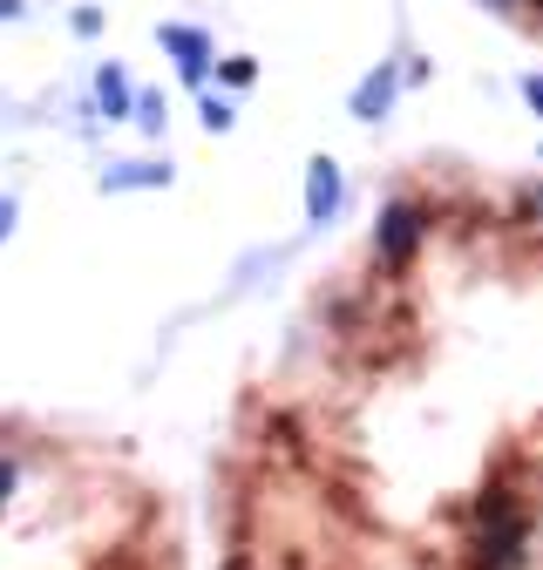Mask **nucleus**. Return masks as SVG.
<instances>
[{
    "mask_svg": "<svg viewBox=\"0 0 543 570\" xmlns=\"http://www.w3.org/2000/svg\"><path fill=\"white\" fill-rule=\"evenodd\" d=\"M0 570H184L177 510L116 449L0 414Z\"/></svg>",
    "mask_w": 543,
    "mask_h": 570,
    "instance_id": "obj_1",
    "label": "nucleus"
},
{
    "mask_svg": "<svg viewBox=\"0 0 543 570\" xmlns=\"http://www.w3.org/2000/svg\"><path fill=\"white\" fill-rule=\"evenodd\" d=\"M523 89H530V102H536V109H543V76H530V82H523Z\"/></svg>",
    "mask_w": 543,
    "mask_h": 570,
    "instance_id": "obj_2",
    "label": "nucleus"
}]
</instances>
